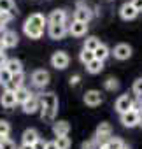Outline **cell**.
<instances>
[{
	"label": "cell",
	"instance_id": "1",
	"mask_svg": "<svg viewBox=\"0 0 142 149\" xmlns=\"http://www.w3.org/2000/svg\"><path fill=\"white\" fill-rule=\"evenodd\" d=\"M91 18H93V13L88 9V6L84 2H77V7L74 11V19L76 21H83V23H90Z\"/></svg>",
	"mask_w": 142,
	"mask_h": 149
},
{
	"label": "cell",
	"instance_id": "2",
	"mask_svg": "<svg viewBox=\"0 0 142 149\" xmlns=\"http://www.w3.org/2000/svg\"><path fill=\"white\" fill-rule=\"evenodd\" d=\"M49 79H51L49 72L44 70V68H39V70H35V72L32 74V83H33V86H37V88H46V86L49 84Z\"/></svg>",
	"mask_w": 142,
	"mask_h": 149
},
{
	"label": "cell",
	"instance_id": "3",
	"mask_svg": "<svg viewBox=\"0 0 142 149\" xmlns=\"http://www.w3.org/2000/svg\"><path fill=\"white\" fill-rule=\"evenodd\" d=\"M68 61H70V58H68V54H67L65 51H56V53H53V56H51V65H53L56 70L67 68V67H68Z\"/></svg>",
	"mask_w": 142,
	"mask_h": 149
},
{
	"label": "cell",
	"instance_id": "4",
	"mask_svg": "<svg viewBox=\"0 0 142 149\" xmlns=\"http://www.w3.org/2000/svg\"><path fill=\"white\" fill-rule=\"evenodd\" d=\"M121 123H123L126 128H133V126H137V125L140 123V111L132 109V111L121 114Z\"/></svg>",
	"mask_w": 142,
	"mask_h": 149
},
{
	"label": "cell",
	"instance_id": "5",
	"mask_svg": "<svg viewBox=\"0 0 142 149\" xmlns=\"http://www.w3.org/2000/svg\"><path fill=\"white\" fill-rule=\"evenodd\" d=\"M102 100H104V97H102V93H100L98 90H90V91L84 93V104L90 105V107H97V105H100Z\"/></svg>",
	"mask_w": 142,
	"mask_h": 149
},
{
	"label": "cell",
	"instance_id": "6",
	"mask_svg": "<svg viewBox=\"0 0 142 149\" xmlns=\"http://www.w3.org/2000/svg\"><path fill=\"white\" fill-rule=\"evenodd\" d=\"M116 111L119 112V114H125V112H128V111H132L133 109V100L128 97V95H121L118 100H116Z\"/></svg>",
	"mask_w": 142,
	"mask_h": 149
},
{
	"label": "cell",
	"instance_id": "7",
	"mask_svg": "<svg viewBox=\"0 0 142 149\" xmlns=\"http://www.w3.org/2000/svg\"><path fill=\"white\" fill-rule=\"evenodd\" d=\"M139 14V11L132 6V2H125L121 7H119V16L125 19V21H130V19H135Z\"/></svg>",
	"mask_w": 142,
	"mask_h": 149
},
{
	"label": "cell",
	"instance_id": "8",
	"mask_svg": "<svg viewBox=\"0 0 142 149\" xmlns=\"http://www.w3.org/2000/svg\"><path fill=\"white\" fill-rule=\"evenodd\" d=\"M40 109H58V98L54 93H44L39 97Z\"/></svg>",
	"mask_w": 142,
	"mask_h": 149
},
{
	"label": "cell",
	"instance_id": "9",
	"mask_svg": "<svg viewBox=\"0 0 142 149\" xmlns=\"http://www.w3.org/2000/svg\"><path fill=\"white\" fill-rule=\"evenodd\" d=\"M0 39H2V42H4V46H6V49H7V47H16V46H18V42H19V37H18V33H16L14 30H6Z\"/></svg>",
	"mask_w": 142,
	"mask_h": 149
},
{
	"label": "cell",
	"instance_id": "10",
	"mask_svg": "<svg viewBox=\"0 0 142 149\" xmlns=\"http://www.w3.org/2000/svg\"><path fill=\"white\" fill-rule=\"evenodd\" d=\"M88 32V23H83V21H72V25L68 26V33L70 35H74V37H83L86 35Z\"/></svg>",
	"mask_w": 142,
	"mask_h": 149
},
{
	"label": "cell",
	"instance_id": "11",
	"mask_svg": "<svg viewBox=\"0 0 142 149\" xmlns=\"http://www.w3.org/2000/svg\"><path fill=\"white\" fill-rule=\"evenodd\" d=\"M67 32H68L67 25H49V28H47L49 37H51V39H54V40L63 39V37L67 35Z\"/></svg>",
	"mask_w": 142,
	"mask_h": 149
},
{
	"label": "cell",
	"instance_id": "12",
	"mask_svg": "<svg viewBox=\"0 0 142 149\" xmlns=\"http://www.w3.org/2000/svg\"><path fill=\"white\" fill-rule=\"evenodd\" d=\"M21 107H23V112H25V114H35V112L40 109V100H39V97L32 95Z\"/></svg>",
	"mask_w": 142,
	"mask_h": 149
},
{
	"label": "cell",
	"instance_id": "13",
	"mask_svg": "<svg viewBox=\"0 0 142 149\" xmlns=\"http://www.w3.org/2000/svg\"><path fill=\"white\" fill-rule=\"evenodd\" d=\"M111 133H112V126H111L109 123L104 121V123H100V125L97 126L95 137L98 139V142H100V140H105V142H107V140L111 139Z\"/></svg>",
	"mask_w": 142,
	"mask_h": 149
},
{
	"label": "cell",
	"instance_id": "14",
	"mask_svg": "<svg viewBox=\"0 0 142 149\" xmlns=\"http://www.w3.org/2000/svg\"><path fill=\"white\" fill-rule=\"evenodd\" d=\"M47 23L49 25H65L67 23V13L63 9H54L49 18H47Z\"/></svg>",
	"mask_w": 142,
	"mask_h": 149
},
{
	"label": "cell",
	"instance_id": "15",
	"mask_svg": "<svg viewBox=\"0 0 142 149\" xmlns=\"http://www.w3.org/2000/svg\"><path fill=\"white\" fill-rule=\"evenodd\" d=\"M114 58L116 60H128L130 56H132V47L128 46V44H118L116 47H114Z\"/></svg>",
	"mask_w": 142,
	"mask_h": 149
},
{
	"label": "cell",
	"instance_id": "16",
	"mask_svg": "<svg viewBox=\"0 0 142 149\" xmlns=\"http://www.w3.org/2000/svg\"><path fill=\"white\" fill-rule=\"evenodd\" d=\"M23 32H25V35L30 37V39H40L42 33H44L42 28H39V26H35V25H32V23H28V21H25V25H23Z\"/></svg>",
	"mask_w": 142,
	"mask_h": 149
},
{
	"label": "cell",
	"instance_id": "17",
	"mask_svg": "<svg viewBox=\"0 0 142 149\" xmlns=\"http://www.w3.org/2000/svg\"><path fill=\"white\" fill-rule=\"evenodd\" d=\"M21 140H23V144L33 146L37 140H40V137H39V132H37L35 128H26V130L23 132V135H21Z\"/></svg>",
	"mask_w": 142,
	"mask_h": 149
},
{
	"label": "cell",
	"instance_id": "18",
	"mask_svg": "<svg viewBox=\"0 0 142 149\" xmlns=\"http://www.w3.org/2000/svg\"><path fill=\"white\" fill-rule=\"evenodd\" d=\"M0 104H2L6 109L14 107V105L18 104V102H16V91H7V90H4L2 97H0Z\"/></svg>",
	"mask_w": 142,
	"mask_h": 149
},
{
	"label": "cell",
	"instance_id": "19",
	"mask_svg": "<svg viewBox=\"0 0 142 149\" xmlns=\"http://www.w3.org/2000/svg\"><path fill=\"white\" fill-rule=\"evenodd\" d=\"M23 81H25V74H23V72L14 74L13 79L6 84V90H7V91H16L18 88H21V86H23Z\"/></svg>",
	"mask_w": 142,
	"mask_h": 149
},
{
	"label": "cell",
	"instance_id": "20",
	"mask_svg": "<svg viewBox=\"0 0 142 149\" xmlns=\"http://www.w3.org/2000/svg\"><path fill=\"white\" fill-rule=\"evenodd\" d=\"M53 132H54L56 137H67L68 132H70V125L67 121H56L53 125Z\"/></svg>",
	"mask_w": 142,
	"mask_h": 149
},
{
	"label": "cell",
	"instance_id": "21",
	"mask_svg": "<svg viewBox=\"0 0 142 149\" xmlns=\"http://www.w3.org/2000/svg\"><path fill=\"white\" fill-rule=\"evenodd\" d=\"M6 68L13 74H19V72H23V63L18 60V58H9L7 60V63H6Z\"/></svg>",
	"mask_w": 142,
	"mask_h": 149
},
{
	"label": "cell",
	"instance_id": "22",
	"mask_svg": "<svg viewBox=\"0 0 142 149\" xmlns=\"http://www.w3.org/2000/svg\"><path fill=\"white\" fill-rule=\"evenodd\" d=\"M32 95H33V93H32V91H30L28 88L21 86V88H18V90H16V102L23 105V104H25V102H26V100H28V98L32 97Z\"/></svg>",
	"mask_w": 142,
	"mask_h": 149
},
{
	"label": "cell",
	"instance_id": "23",
	"mask_svg": "<svg viewBox=\"0 0 142 149\" xmlns=\"http://www.w3.org/2000/svg\"><path fill=\"white\" fill-rule=\"evenodd\" d=\"M28 23H32V25H35V26H39V28H42L44 30V26H46V23H47V18H44L42 14H39V13H35V14H32L28 19H26Z\"/></svg>",
	"mask_w": 142,
	"mask_h": 149
},
{
	"label": "cell",
	"instance_id": "24",
	"mask_svg": "<svg viewBox=\"0 0 142 149\" xmlns=\"http://www.w3.org/2000/svg\"><path fill=\"white\" fill-rule=\"evenodd\" d=\"M93 54H95V60H100V61H104V60H105V58L111 54V51H109V47H107L105 44H100V46L95 49V53H93Z\"/></svg>",
	"mask_w": 142,
	"mask_h": 149
},
{
	"label": "cell",
	"instance_id": "25",
	"mask_svg": "<svg viewBox=\"0 0 142 149\" xmlns=\"http://www.w3.org/2000/svg\"><path fill=\"white\" fill-rule=\"evenodd\" d=\"M86 70H88L90 74H100V72L104 70V61H100V60H93L91 63L86 65Z\"/></svg>",
	"mask_w": 142,
	"mask_h": 149
},
{
	"label": "cell",
	"instance_id": "26",
	"mask_svg": "<svg viewBox=\"0 0 142 149\" xmlns=\"http://www.w3.org/2000/svg\"><path fill=\"white\" fill-rule=\"evenodd\" d=\"M102 42L97 39V37H88L86 40H84V47L83 49H86V51H91V53H95V49L100 46Z\"/></svg>",
	"mask_w": 142,
	"mask_h": 149
},
{
	"label": "cell",
	"instance_id": "27",
	"mask_svg": "<svg viewBox=\"0 0 142 149\" xmlns=\"http://www.w3.org/2000/svg\"><path fill=\"white\" fill-rule=\"evenodd\" d=\"M58 109H40V118L42 121H54Z\"/></svg>",
	"mask_w": 142,
	"mask_h": 149
},
{
	"label": "cell",
	"instance_id": "28",
	"mask_svg": "<svg viewBox=\"0 0 142 149\" xmlns=\"http://www.w3.org/2000/svg\"><path fill=\"white\" fill-rule=\"evenodd\" d=\"M9 21H13V13H0V32H6Z\"/></svg>",
	"mask_w": 142,
	"mask_h": 149
},
{
	"label": "cell",
	"instance_id": "29",
	"mask_svg": "<svg viewBox=\"0 0 142 149\" xmlns=\"http://www.w3.org/2000/svg\"><path fill=\"white\" fill-rule=\"evenodd\" d=\"M107 147H109V149H126L125 142H123L121 139H116V137L107 140Z\"/></svg>",
	"mask_w": 142,
	"mask_h": 149
},
{
	"label": "cell",
	"instance_id": "30",
	"mask_svg": "<svg viewBox=\"0 0 142 149\" xmlns=\"http://www.w3.org/2000/svg\"><path fill=\"white\" fill-rule=\"evenodd\" d=\"M56 146L58 149H70V146H72V142H70L68 137H56Z\"/></svg>",
	"mask_w": 142,
	"mask_h": 149
},
{
	"label": "cell",
	"instance_id": "31",
	"mask_svg": "<svg viewBox=\"0 0 142 149\" xmlns=\"http://www.w3.org/2000/svg\"><path fill=\"white\" fill-rule=\"evenodd\" d=\"M79 60H81L84 65H88V63H91V61L95 60V54H93L91 51H86V49H83V51H81V54H79Z\"/></svg>",
	"mask_w": 142,
	"mask_h": 149
},
{
	"label": "cell",
	"instance_id": "32",
	"mask_svg": "<svg viewBox=\"0 0 142 149\" xmlns=\"http://www.w3.org/2000/svg\"><path fill=\"white\" fill-rule=\"evenodd\" d=\"M98 147L100 146H98V139L97 137H91V139L84 140L83 146H81V149H98Z\"/></svg>",
	"mask_w": 142,
	"mask_h": 149
},
{
	"label": "cell",
	"instance_id": "33",
	"mask_svg": "<svg viewBox=\"0 0 142 149\" xmlns=\"http://www.w3.org/2000/svg\"><path fill=\"white\" fill-rule=\"evenodd\" d=\"M11 79H13V74H11L6 67H2V68H0V83H2V84L6 86Z\"/></svg>",
	"mask_w": 142,
	"mask_h": 149
},
{
	"label": "cell",
	"instance_id": "34",
	"mask_svg": "<svg viewBox=\"0 0 142 149\" xmlns=\"http://www.w3.org/2000/svg\"><path fill=\"white\" fill-rule=\"evenodd\" d=\"M14 9L13 0H0V13H11Z\"/></svg>",
	"mask_w": 142,
	"mask_h": 149
},
{
	"label": "cell",
	"instance_id": "35",
	"mask_svg": "<svg viewBox=\"0 0 142 149\" xmlns=\"http://www.w3.org/2000/svg\"><path fill=\"white\" fill-rule=\"evenodd\" d=\"M0 149H16V144L9 137H2L0 139Z\"/></svg>",
	"mask_w": 142,
	"mask_h": 149
},
{
	"label": "cell",
	"instance_id": "36",
	"mask_svg": "<svg viewBox=\"0 0 142 149\" xmlns=\"http://www.w3.org/2000/svg\"><path fill=\"white\" fill-rule=\"evenodd\" d=\"M119 88V83H118V79H114V77H109L107 81H105V90L107 91H116Z\"/></svg>",
	"mask_w": 142,
	"mask_h": 149
},
{
	"label": "cell",
	"instance_id": "37",
	"mask_svg": "<svg viewBox=\"0 0 142 149\" xmlns=\"http://www.w3.org/2000/svg\"><path fill=\"white\" fill-rule=\"evenodd\" d=\"M11 133V125L4 119H0V137H7Z\"/></svg>",
	"mask_w": 142,
	"mask_h": 149
},
{
	"label": "cell",
	"instance_id": "38",
	"mask_svg": "<svg viewBox=\"0 0 142 149\" xmlns=\"http://www.w3.org/2000/svg\"><path fill=\"white\" fill-rule=\"evenodd\" d=\"M133 93L137 97H142V77H139L135 83H133Z\"/></svg>",
	"mask_w": 142,
	"mask_h": 149
},
{
	"label": "cell",
	"instance_id": "39",
	"mask_svg": "<svg viewBox=\"0 0 142 149\" xmlns=\"http://www.w3.org/2000/svg\"><path fill=\"white\" fill-rule=\"evenodd\" d=\"M79 81H81V76H70V79H68V83H70V86H77L79 84Z\"/></svg>",
	"mask_w": 142,
	"mask_h": 149
},
{
	"label": "cell",
	"instance_id": "40",
	"mask_svg": "<svg viewBox=\"0 0 142 149\" xmlns=\"http://www.w3.org/2000/svg\"><path fill=\"white\" fill-rule=\"evenodd\" d=\"M33 149H46V142L40 139V140H37L35 144H33Z\"/></svg>",
	"mask_w": 142,
	"mask_h": 149
},
{
	"label": "cell",
	"instance_id": "41",
	"mask_svg": "<svg viewBox=\"0 0 142 149\" xmlns=\"http://www.w3.org/2000/svg\"><path fill=\"white\" fill-rule=\"evenodd\" d=\"M132 6L140 13V11H142V0H132Z\"/></svg>",
	"mask_w": 142,
	"mask_h": 149
},
{
	"label": "cell",
	"instance_id": "42",
	"mask_svg": "<svg viewBox=\"0 0 142 149\" xmlns=\"http://www.w3.org/2000/svg\"><path fill=\"white\" fill-rule=\"evenodd\" d=\"M6 63H7L6 53H0V68H2V67H6Z\"/></svg>",
	"mask_w": 142,
	"mask_h": 149
},
{
	"label": "cell",
	"instance_id": "43",
	"mask_svg": "<svg viewBox=\"0 0 142 149\" xmlns=\"http://www.w3.org/2000/svg\"><path fill=\"white\" fill-rule=\"evenodd\" d=\"M46 149H58V146L54 140H51V142H46Z\"/></svg>",
	"mask_w": 142,
	"mask_h": 149
},
{
	"label": "cell",
	"instance_id": "44",
	"mask_svg": "<svg viewBox=\"0 0 142 149\" xmlns=\"http://www.w3.org/2000/svg\"><path fill=\"white\" fill-rule=\"evenodd\" d=\"M19 149H33V146H28V144H21Z\"/></svg>",
	"mask_w": 142,
	"mask_h": 149
},
{
	"label": "cell",
	"instance_id": "45",
	"mask_svg": "<svg viewBox=\"0 0 142 149\" xmlns=\"http://www.w3.org/2000/svg\"><path fill=\"white\" fill-rule=\"evenodd\" d=\"M6 51V46H4V42H2V39H0V53H4Z\"/></svg>",
	"mask_w": 142,
	"mask_h": 149
},
{
	"label": "cell",
	"instance_id": "46",
	"mask_svg": "<svg viewBox=\"0 0 142 149\" xmlns=\"http://www.w3.org/2000/svg\"><path fill=\"white\" fill-rule=\"evenodd\" d=\"M98 149H109V147H107V142H104V144H100V147H98Z\"/></svg>",
	"mask_w": 142,
	"mask_h": 149
},
{
	"label": "cell",
	"instance_id": "47",
	"mask_svg": "<svg viewBox=\"0 0 142 149\" xmlns=\"http://www.w3.org/2000/svg\"><path fill=\"white\" fill-rule=\"evenodd\" d=\"M139 125H140V126H142V112H140V123H139Z\"/></svg>",
	"mask_w": 142,
	"mask_h": 149
}]
</instances>
